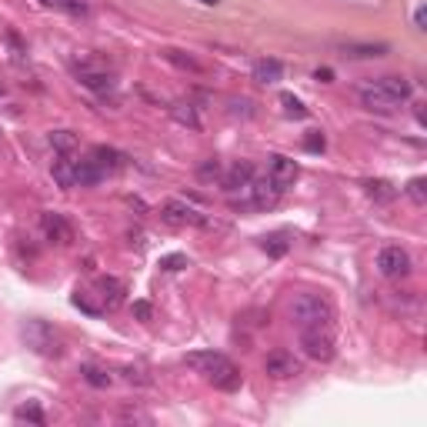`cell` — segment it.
<instances>
[{
    "mask_svg": "<svg viewBox=\"0 0 427 427\" xmlns=\"http://www.w3.org/2000/svg\"><path fill=\"white\" fill-rule=\"evenodd\" d=\"M290 320L304 331V327H327L334 320V307L320 294H297L290 301Z\"/></svg>",
    "mask_w": 427,
    "mask_h": 427,
    "instance_id": "1",
    "label": "cell"
},
{
    "mask_svg": "<svg viewBox=\"0 0 427 427\" xmlns=\"http://www.w3.org/2000/svg\"><path fill=\"white\" fill-rule=\"evenodd\" d=\"M301 347H304V354L310 361H331L334 357V340H331V334L324 327H304Z\"/></svg>",
    "mask_w": 427,
    "mask_h": 427,
    "instance_id": "2",
    "label": "cell"
},
{
    "mask_svg": "<svg viewBox=\"0 0 427 427\" xmlns=\"http://www.w3.org/2000/svg\"><path fill=\"white\" fill-rule=\"evenodd\" d=\"M377 271L384 277H391V280H400V277L411 274V257H407V250H400V247H384L381 254H377Z\"/></svg>",
    "mask_w": 427,
    "mask_h": 427,
    "instance_id": "3",
    "label": "cell"
},
{
    "mask_svg": "<svg viewBox=\"0 0 427 427\" xmlns=\"http://www.w3.org/2000/svg\"><path fill=\"white\" fill-rule=\"evenodd\" d=\"M24 340H27V347H33L37 354H57V334L47 327L44 320H31L27 327H24Z\"/></svg>",
    "mask_w": 427,
    "mask_h": 427,
    "instance_id": "4",
    "label": "cell"
},
{
    "mask_svg": "<svg viewBox=\"0 0 427 427\" xmlns=\"http://www.w3.org/2000/svg\"><path fill=\"white\" fill-rule=\"evenodd\" d=\"M264 370L274 377V381H287L294 374H301V361L294 357L290 351H271L267 361H264Z\"/></svg>",
    "mask_w": 427,
    "mask_h": 427,
    "instance_id": "5",
    "label": "cell"
},
{
    "mask_svg": "<svg viewBox=\"0 0 427 427\" xmlns=\"http://www.w3.org/2000/svg\"><path fill=\"white\" fill-rule=\"evenodd\" d=\"M187 364L194 367V370H200V374L214 377V374H220L224 367H230V361L220 351H197V354H187Z\"/></svg>",
    "mask_w": 427,
    "mask_h": 427,
    "instance_id": "6",
    "label": "cell"
},
{
    "mask_svg": "<svg viewBox=\"0 0 427 427\" xmlns=\"http://www.w3.org/2000/svg\"><path fill=\"white\" fill-rule=\"evenodd\" d=\"M164 220H167V224H194V227H207V217H200L194 207H187V204H181V200L164 204Z\"/></svg>",
    "mask_w": 427,
    "mask_h": 427,
    "instance_id": "7",
    "label": "cell"
},
{
    "mask_svg": "<svg viewBox=\"0 0 427 427\" xmlns=\"http://www.w3.org/2000/svg\"><path fill=\"white\" fill-rule=\"evenodd\" d=\"M361 104L367 107V110H381V114H387V110H394L397 107V100L391 97L387 91H381L377 84H367V87H361Z\"/></svg>",
    "mask_w": 427,
    "mask_h": 427,
    "instance_id": "8",
    "label": "cell"
},
{
    "mask_svg": "<svg viewBox=\"0 0 427 427\" xmlns=\"http://www.w3.org/2000/svg\"><path fill=\"white\" fill-rule=\"evenodd\" d=\"M271 181L284 190L287 183L297 181V164H294L290 157H284V153H274V157H271Z\"/></svg>",
    "mask_w": 427,
    "mask_h": 427,
    "instance_id": "9",
    "label": "cell"
},
{
    "mask_svg": "<svg viewBox=\"0 0 427 427\" xmlns=\"http://www.w3.org/2000/svg\"><path fill=\"white\" fill-rule=\"evenodd\" d=\"M40 224H44L47 237H50V241H57V244H70V241H74V230H70V224L63 220L61 214H44V217H40Z\"/></svg>",
    "mask_w": 427,
    "mask_h": 427,
    "instance_id": "10",
    "label": "cell"
},
{
    "mask_svg": "<svg viewBox=\"0 0 427 427\" xmlns=\"http://www.w3.org/2000/svg\"><path fill=\"white\" fill-rule=\"evenodd\" d=\"M104 177V167L97 160H74V187H93V183Z\"/></svg>",
    "mask_w": 427,
    "mask_h": 427,
    "instance_id": "11",
    "label": "cell"
},
{
    "mask_svg": "<svg viewBox=\"0 0 427 427\" xmlns=\"http://www.w3.org/2000/svg\"><path fill=\"white\" fill-rule=\"evenodd\" d=\"M391 47L387 44H344L340 54L344 57H357V61H367V57H384Z\"/></svg>",
    "mask_w": 427,
    "mask_h": 427,
    "instance_id": "12",
    "label": "cell"
},
{
    "mask_svg": "<svg viewBox=\"0 0 427 427\" xmlns=\"http://www.w3.org/2000/svg\"><path fill=\"white\" fill-rule=\"evenodd\" d=\"M80 84L84 87H91V91H100V93H107V91H114V77L110 74H104V70H80Z\"/></svg>",
    "mask_w": 427,
    "mask_h": 427,
    "instance_id": "13",
    "label": "cell"
},
{
    "mask_svg": "<svg viewBox=\"0 0 427 427\" xmlns=\"http://www.w3.org/2000/svg\"><path fill=\"white\" fill-rule=\"evenodd\" d=\"M374 84H377L381 91H387V93H391V97H394L397 104L411 97V84H407L404 77H381V80H374Z\"/></svg>",
    "mask_w": 427,
    "mask_h": 427,
    "instance_id": "14",
    "label": "cell"
},
{
    "mask_svg": "<svg viewBox=\"0 0 427 427\" xmlns=\"http://www.w3.org/2000/svg\"><path fill=\"white\" fill-rule=\"evenodd\" d=\"M280 74H284V63L274 57L254 63V80H260V84H274V80H280Z\"/></svg>",
    "mask_w": 427,
    "mask_h": 427,
    "instance_id": "15",
    "label": "cell"
},
{
    "mask_svg": "<svg viewBox=\"0 0 427 427\" xmlns=\"http://www.w3.org/2000/svg\"><path fill=\"white\" fill-rule=\"evenodd\" d=\"M97 290H100V297L107 301V307H117V304H121V294H123V284H121V280H114V277H100V280H97Z\"/></svg>",
    "mask_w": 427,
    "mask_h": 427,
    "instance_id": "16",
    "label": "cell"
},
{
    "mask_svg": "<svg viewBox=\"0 0 427 427\" xmlns=\"http://www.w3.org/2000/svg\"><path fill=\"white\" fill-rule=\"evenodd\" d=\"M250 177H254V167L250 164H234L227 174V181H224V187L227 190H237V187H247L250 183Z\"/></svg>",
    "mask_w": 427,
    "mask_h": 427,
    "instance_id": "17",
    "label": "cell"
},
{
    "mask_svg": "<svg viewBox=\"0 0 427 427\" xmlns=\"http://www.w3.org/2000/svg\"><path fill=\"white\" fill-rule=\"evenodd\" d=\"M211 384L214 387H220V391H237V387H241V370L230 364V367H224L220 374H214Z\"/></svg>",
    "mask_w": 427,
    "mask_h": 427,
    "instance_id": "18",
    "label": "cell"
},
{
    "mask_svg": "<svg viewBox=\"0 0 427 427\" xmlns=\"http://www.w3.org/2000/svg\"><path fill=\"white\" fill-rule=\"evenodd\" d=\"M54 181L61 183V187H74V160L70 157L54 160Z\"/></svg>",
    "mask_w": 427,
    "mask_h": 427,
    "instance_id": "19",
    "label": "cell"
},
{
    "mask_svg": "<svg viewBox=\"0 0 427 427\" xmlns=\"http://www.w3.org/2000/svg\"><path fill=\"white\" fill-rule=\"evenodd\" d=\"M91 160H97V164H100L104 170H114V167H121L123 157L117 151H110V147H93V151H91Z\"/></svg>",
    "mask_w": 427,
    "mask_h": 427,
    "instance_id": "20",
    "label": "cell"
},
{
    "mask_svg": "<svg viewBox=\"0 0 427 427\" xmlns=\"http://www.w3.org/2000/svg\"><path fill=\"white\" fill-rule=\"evenodd\" d=\"M50 144H54V147H57L61 153H67V151H74L77 137L70 134V130H57V134H50Z\"/></svg>",
    "mask_w": 427,
    "mask_h": 427,
    "instance_id": "21",
    "label": "cell"
},
{
    "mask_svg": "<svg viewBox=\"0 0 427 427\" xmlns=\"http://www.w3.org/2000/svg\"><path fill=\"white\" fill-rule=\"evenodd\" d=\"M47 7H57V10H70V14H84L87 3L84 0H44Z\"/></svg>",
    "mask_w": 427,
    "mask_h": 427,
    "instance_id": "22",
    "label": "cell"
},
{
    "mask_svg": "<svg viewBox=\"0 0 427 427\" xmlns=\"http://www.w3.org/2000/svg\"><path fill=\"white\" fill-rule=\"evenodd\" d=\"M367 194H370V197H377V200H391V197H394L391 183H384V181H370V183H367Z\"/></svg>",
    "mask_w": 427,
    "mask_h": 427,
    "instance_id": "23",
    "label": "cell"
},
{
    "mask_svg": "<svg viewBox=\"0 0 427 427\" xmlns=\"http://www.w3.org/2000/svg\"><path fill=\"white\" fill-rule=\"evenodd\" d=\"M280 104H284V110H287L290 117H307L304 104H301L297 97H290V93H280Z\"/></svg>",
    "mask_w": 427,
    "mask_h": 427,
    "instance_id": "24",
    "label": "cell"
},
{
    "mask_svg": "<svg viewBox=\"0 0 427 427\" xmlns=\"http://www.w3.org/2000/svg\"><path fill=\"white\" fill-rule=\"evenodd\" d=\"M164 57H167L170 63H177V67H183V70H194V74L200 70V63H197V61H190V57H181V50H167Z\"/></svg>",
    "mask_w": 427,
    "mask_h": 427,
    "instance_id": "25",
    "label": "cell"
},
{
    "mask_svg": "<svg viewBox=\"0 0 427 427\" xmlns=\"http://www.w3.org/2000/svg\"><path fill=\"white\" fill-rule=\"evenodd\" d=\"M407 194H411L417 204H424V200H427V183H424V177H414V181L407 183Z\"/></svg>",
    "mask_w": 427,
    "mask_h": 427,
    "instance_id": "26",
    "label": "cell"
},
{
    "mask_svg": "<svg viewBox=\"0 0 427 427\" xmlns=\"http://www.w3.org/2000/svg\"><path fill=\"white\" fill-rule=\"evenodd\" d=\"M17 421H33V424H44V414H40V407H17Z\"/></svg>",
    "mask_w": 427,
    "mask_h": 427,
    "instance_id": "27",
    "label": "cell"
},
{
    "mask_svg": "<svg viewBox=\"0 0 427 427\" xmlns=\"http://www.w3.org/2000/svg\"><path fill=\"white\" fill-rule=\"evenodd\" d=\"M187 267V257L183 254H170V257H160V271H181Z\"/></svg>",
    "mask_w": 427,
    "mask_h": 427,
    "instance_id": "28",
    "label": "cell"
},
{
    "mask_svg": "<svg viewBox=\"0 0 427 427\" xmlns=\"http://www.w3.org/2000/svg\"><path fill=\"white\" fill-rule=\"evenodd\" d=\"M84 377H87V384H93V387H107V384H110V377H107L104 370H97V367H87Z\"/></svg>",
    "mask_w": 427,
    "mask_h": 427,
    "instance_id": "29",
    "label": "cell"
},
{
    "mask_svg": "<svg viewBox=\"0 0 427 427\" xmlns=\"http://www.w3.org/2000/svg\"><path fill=\"white\" fill-rule=\"evenodd\" d=\"M304 147H307V151H314V153L324 151V134H317V130H310V134L304 137Z\"/></svg>",
    "mask_w": 427,
    "mask_h": 427,
    "instance_id": "30",
    "label": "cell"
},
{
    "mask_svg": "<svg viewBox=\"0 0 427 427\" xmlns=\"http://www.w3.org/2000/svg\"><path fill=\"white\" fill-rule=\"evenodd\" d=\"M264 250H271L274 257H280L287 250V244H284V237H271V241H264Z\"/></svg>",
    "mask_w": 427,
    "mask_h": 427,
    "instance_id": "31",
    "label": "cell"
},
{
    "mask_svg": "<svg viewBox=\"0 0 427 427\" xmlns=\"http://www.w3.org/2000/svg\"><path fill=\"white\" fill-rule=\"evenodd\" d=\"M217 174H220V164H217V160H207V164L200 167V177H204V181H211V177H217Z\"/></svg>",
    "mask_w": 427,
    "mask_h": 427,
    "instance_id": "32",
    "label": "cell"
},
{
    "mask_svg": "<svg viewBox=\"0 0 427 427\" xmlns=\"http://www.w3.org/2000/svg\"><path fill=\"white\" fill-rule=\"evenodd\" d=\"M134 314H137L140 320H151V304H147V301H137V304H134Z\"/></svg>",
    "mask_w": 427,
    "mask_h": 427,
    "instance_id": "33",
    "label": "cell"
},
{
    "mask_svg": "<svg viewBox=\"0 0 427 427\" xmlns=\"http://www.w3.org/2000/svg\"><path fill=\"white\" fill-rule=\"evenodd\" d=\"M414 24H417V31H424V7H417V14H414Z\"/></svg>",
    "mask_w": 427,
    "mask_h": 427,
    "instance_id": "34",
    "label": "cell"
},
{
    "mask_svg": "<svg viewBox=\"0 0 427 427\" xmlns=\"http://www.w3.org/2000/svg\"><path fill=\"white\" fill-rule=\"evenodd\" d=\"M331 77H334V74H331V70H327V67H324V70H317V80H324V84H327V80H331Z\"/></svg>",
    "mask_w": 427,
    "mask_h": 427,
    "instance_id": "35",
    "label": "cell"
},
{
    "mask_svg": "<svg viewBox=\"0 0 427 427\" xmlns=\"http://www.w3.org/2000/svg\"><path fill=\"white\" fill-rule=\"evenodd\" d=\"M200 3H207V7H217V3H220V0H200Z\"/></svg>",
    "mask_w": 427,
    "mask_h": 427,
    "instance_id": "36",
    "label": "cell"
}]
</instances>
